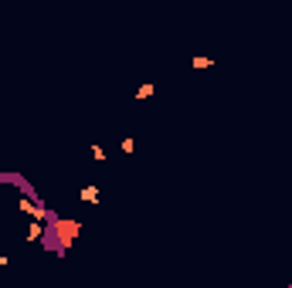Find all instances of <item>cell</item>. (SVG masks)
I'll return each mask as SVG.
<instances>
[{"label": "cell", "mask_w": 292, "mask_h": 288, "mask_svg": "<svg viewBox=\"0 0 292 288\" xmlns=\"http://www.w3.org/2000/svg\"><path fill=\"white\" fill-rule=\"evenodd\" d=\"M92 156H95L99 163H102V160H105V150H102V146H92Z\"/></svg>", "instance_id": "ba28073f"}, {"label": "cell", "mask_w": 292, "mask_h": 288, "mask_svg": "<svg viewBox=\"0 0 292 288\" xmlns=\"http://www.w3.org/2000/svg\"><path fill=\"white\" fill-rule=\"evenodd\" d=\"M82 204H99V186H85L82 190Z\"/></svg>", "instance_id": "277c9868"}, {"label": "cell", "mask_w": 292, "mask_h": 288, "mask_svg": "<svg viewBox=\"0 0 292 288\" xmlns=\"http://www.w3.org/2000/svg\"><path fill=\"white\" fill-rule=\"evenodd\" d=\"M119 146H122V153H133V150H136V142H133V139H122Z\"/></svg>", "instance_id": "52a82bcc"}, {"label": "cell", "mask_w": 292, "mask_h": 288, "mask_svg": "<svg viewBox=\"0 0 292 288\" xmlns=\"http://www.w3.org/2000/svg\"><path fill=\"white\" fill-rule=\"evenodd\" d=\"M21 210H24V214H34L37 220H51V217H55V214H48V210L41 207V204H37V207H34L31 200H21Z\"/></svg>", "instance_id": "7a4b0ae2"}, {"label": "cell", "mask_w": 292, "mask_h": 288, "mask_svg": "<svg viewBox=\"0 0 292 288\" xmlns=\"http://www.w3.org/2000/svg\"><path fill=\"white\" fill-rule=\"evenodd\" d=\"M4 265H7V258H0V268H4Z\"/></svg>", "instance_id": "9c48e42d"}, {"label": "cell", "mask_w": 292, "mask_h": 288, "mask_svg": "<svg viewBox=\"0 0 292 288\" xmlns=\"http://www.w3.org/2000/svg\"><path fill=\"white\" fill-rule=\"evenodd\" d=\"M190 65H194V68H211V65H214V58H190Z\"/></svg>", "instance_id": "8992f818"}, {"label": "cell", "mask_w": 292, "mask_h": 288, "mask_svg": "<svg viewBox=\"0 0 292 288\" xmlns=\"http://www.w3.org/2000/svg\"><path fill=\"white\" fill-rule=\"evenodd\" d=\"M78 234H82V220L51 217V237H55V248H58V251H68L71 244L78 241Z\"/></svg>", "instance_id": "6da1fadb"}, {"label": "cell", "mask_w": 292, "mask_h": 288, "mask_svg": "<svg viewBox=\"0 0 292 288\" xmlns=\"http://www.w3.org/2000/svg\"><path fill=\"white\" fill-rule=\"evenodd\" d=\"M153 92H156V85H153V81H146V85H140V88H136V99H150Z\"/></svg>", "instance_id": "5b68a950"}, {"label": "cell", "mask_w": 292, "mask_h": 288, "mask_svg": "<svg viewBox=\"0 0 292 288\" xmlns=\"http://www.w3.org/2000/svg\"><path fill=\"white\" fill-rule=\"evenodd\" d=\"M41 237H45V227H41V220H34L27 227V241H41Z\"/></svg>", "instance_id": "3957f363"}]
</instances>
